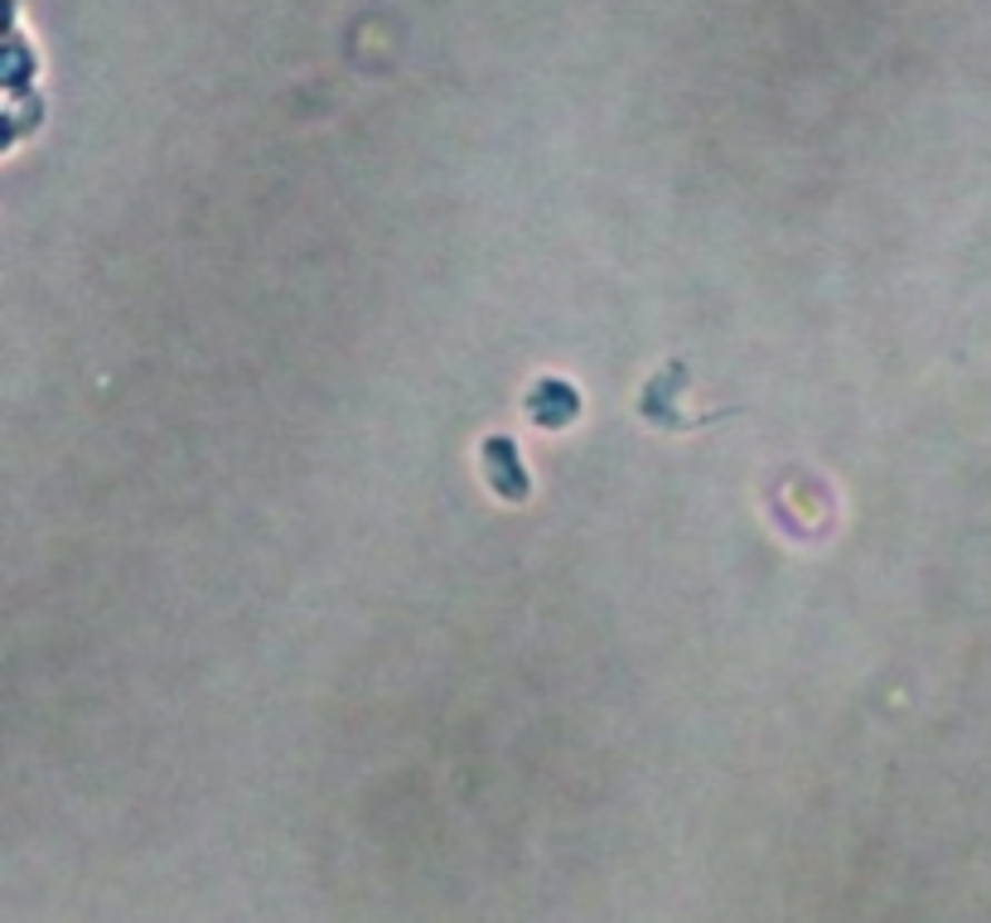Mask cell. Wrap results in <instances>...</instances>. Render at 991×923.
<instances>
[{
	"label": "cell",
	"mask_w": 991,
	"mask_h": 923,
	"mask_svg": "<svg viewBox=\"0 0 991 923\" xmlns=\"http://www.w3.org/2000/svg\"><path fill=\"white\" fill-rule=\"evenodd\" d=\"M484 465H488V484H494L504 498H513V503L527 498V469L518 459V445H513L508 436L484 440Z\"/></svg>",
	"instance_id": "obj_2"
},
{
	"label": "cell",
	"mask_w": 991,
	"mask_h": 923,
	"mask_svg": "<svg viewBox=\"0 0 991 923\" xmlns=\"http://www.w3.org/2000/svg\"><path fill=\"white\" fill-rule=\"evenodd\" d=\"M527 411H533L537 426L562 430L581 416V391L571 383H562V377H542V383L533 387V397H527Z\"/></svg>",
	"instance_id": "obj_1"
}]
</instances>
